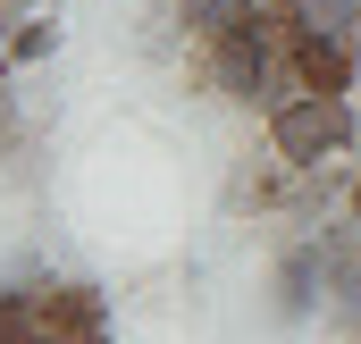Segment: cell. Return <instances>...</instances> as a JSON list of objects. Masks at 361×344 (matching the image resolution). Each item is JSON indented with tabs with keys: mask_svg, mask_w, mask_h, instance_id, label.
<instances>
[{
	"mask_svg": "<svg viewBox=\"0 0 361 344\" xmlns=\"http://www.w3.org/2000/svg\"><path fill=\"white\" fill-rule=\"evenodd\" d=\"M34 344H109V302L85 277H34Z\"/></svg>",
	"mask_w": 361,
	"mask_h": 344,
	"instance_id": "obj_4",
	"label": "cell"
},
{
	"mask_svg": "<svg viewBox=\"0 0 361 344\" xmlns=\"http://www.w3.org/2000/svg\"><path fill=\"white\" fill-rule=\"evenodd\" d=\"M0 344H34V277L0 285Z\"/></svg>",
	"mask_w": 361,
	"mask_h": 344,
	"instance_id": "obj_8",
	"label": "cell"
},
{
	"mask_svg": "<svg viewBox=\"0 0 361 344\" xmlns=\"http://www.w3.org/2000/svg\"><path fill=\"white\" fill-rule=\"evenodd\" d=\"M261 135H269L277 168L319 176V168H345V152L361 143V109L353 92H286L261 109Z\"/></svg>",
	"mask_w": 361,
	"mask_h": 344,
	"instance_id": "obj_2",
	"label": "cell"
},
{
	"mask_svg": "<svg viewBox=\"0 0 361 344\" xmlns=\"http://www.w3.org/2000/svg\"><path fill=\"white\" fill-rule=\"evenodd\" d=\"M51 51H59V17H51V8H25V17L8 25V76H17V68H42Z\"/></svg>",
	"mask_w": 361,
	"mask_h": 344,
	"instance_id": "obj_6",
	"label": "cell"
},
{
	"mask_svg": "<svg viewBox=\"0 0 361 344\" xmlns=\"http://www.w3.org/2000/svg\"><path fill=\"white\" fill-rule=\"evenodd\" d=\"M193 59H202V85L219 92V101H244V109L286 101V92H294V76H286V0L235 8L219 34L193 42Z\"/></svg>",
	"mask_w": 361,
	"mask_h": 344,
	"instance_id": "obj_1",
	"label": "cell"
},
{
	"mask_svg": "<svg viewBox=\"0 0 361 344\" xmlns=\"http://www.w3.org/2000/svg\"><path fill=\"white\" fill-rule=\"evenodd\" d=\"M328 302V235L302 227L286 252H277V319H311Z\"/></svg>",
	"mask_w": 361,
	"mask_h": 344,
	"instance_id": "obj_5",
	"label": "cell"
},
{
	"mask_svg": "<svg viewBox=\"0 0 361 344\" xmlns=\"http://www.w3.org/2000/svg\"><path fill=\"white\" fill-rule=\"evenodd\" d=\"M353 344H361V336H353Z\"/></svg>",
	"mask_w": 361,
	"mask_h": 344,
	"instance_id": "obj_11",
	"label": "cell"
},
{
	"mask_svg": "<svg viewBox=\"0 0 361 344\" xmlns=\"http://www.w3.org/2000/svg\"><path fill=\"white\" fill-rule=\"evenodd\" d=\"M8 25H17V8H0V76H8Z\"/></svg>",
	"mask_w": 361,
	"mask_h": 344,
	"instance_id": "obj_9",
	"label": "cell"
},
{
	"mask_svg": "<svg viewBox=\"0 0 361 344\" xmlns=\"http://www.w3.org/2000/svg\"><path fill=\"white\" fill-rule=\"evenodd\" d=\"M235 8H252V0H169V25H177L185 42H202V34H219Z\"/></svg>",
	"mask_w": 361,
	"mask_h": 344,
	"instance_id": "obj_7",
	"label": "cell"
},
{
	"mask_svg": "<svg viewBox=\"0 0 361 344\" xmlns=\"http://www.w3.org/2000/svg\"><path fill=\"white\" fill-rule=\"evenodd\" d=\"M0 8H17V17H25V8H34V0H0Z\"/></svg>",
	"mask_w": 361,
	"mask_h": 344,
	"instance_id": "obj_10",
	"label": "cell"
},
{
	"mask_svg": "<svg viewBox=\"0 0 361 344\" xmlns=\"http://www.w3.org/2000/svg\"><path fill=\"white\" fill-rule=\"evenodd\" d=\"M286 76H294V92H353L361 85V34L286 8Z\"/></svg>",
	"mask_w": 361,
	"mask_h": 344,
	"instance_id": "obj_3",
	"label": "cell"
}]
</instances>
